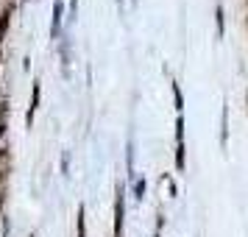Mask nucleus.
Segmentation results:
<instances>
[{"label": "nucleus", "mask_w": 248, "mask_h": 237, "mask_svg": "<svg viewBox=\"0 0 248 237\" xmlns=\"http://www.w3.org/2000/svg\"><path fill=\"white\" fill-rule=\"evenodd\" d=\"M12 6H9V9H6V12L0 14V42H3V36H6V31H9V23H12Z\"/></svg>", "instance_id": "nucleus-4"}, {"label": "nucleus", "mask_w": 248, "mask_h": 237, "mask_svg": "<svg viewBox=\"0 0 248 237\" xmlns=\"http://www.w3.org/2000/svg\"><path fill=\"white\" fill-rule=\"evenodd\" d=\"M31 237H36V235H31Z\"/></svg>", "instance_id": "nucleus-12"}, {"label": "nucleus", "mask_w": 248, "mask_h": 237, "mask_svg": "<svg viewBox=\"0 0 248 237\" xmlns=\"http://www.w3.org/2000/svg\"><path fill=\"white\" fill-rule=\"evenodd\" d=\"M62 17H64V0L53 3V20H50V39H56L62 31Z\"/></svg>", "instance_id": "nucleus-2"}, {"label": "nucleus", "mask_w": 248, "mask_h": 237, "mask_svg": "<svg viewBox=\"0 0 248 237\" xmlns=\"http://www.w3.org/2000/svg\"><path fill=\"white\" fill-rule=\"evenodd\" d=\"M142 195H145V181L140 179L137 181V198H142Z\"/></svg>", "instance_id": "nucleus-9"}, {"label": "nucleus", "mask_w": 248, "mask_h": 237, "mask_svg": "<svg viewBox=\"0 0 248 237\" xmlns=\"http://www.w3.org/2000/svg\"><path fill=\"white\" fill-rule=\"evenodd\" d=\"M36 106H39V81H34V87H31V106H28V126L34 123Z\"/></svg>", "instance_id": "nucleus-3"}, {"label": "nucleus", "mask_w": 248, "mask_h": 237, "mask_svg": "<svg viewBox=\"0 0 248 237\" xmlns=\"http://www.w3.org/2000/svg\"><path fill=\"white\" fill-rule=\"evenodd\" d=\"M176 168L184 170V142H176Z\"/></svg>", "instance_id": "nucleus-6"}, {"label": "nucleus", "mask_w": 248, "mask_h": 237, "mask_svg": "<svg viewBox=\"0 0 248 237\" xmlns=\"http://www.w3.org/2000/svg\"><path fill=\"white\" fill-rule=\"evenodd\" d=\"M6 134V123H0V137Z\"/></svg>", "instance_id": "nucleus-11"}, {"label": "nucleus", "mask_w": 248, "mask_h": 237, "mask_svg": "<svg viewBox=\"0 0 248 237\" xmlns=\"http://www.w3.org/2000/svg\"><path fill=\"white\" fill-rule=\"evenodd\" d=\"M215 17H217V34H223V9H217Z\"/></svg>", "instance_id": "nucleus-8"}, {"label": "nucleus", "mask_w": 248, "mask_h": 237, "mask_svg": "<svg viewBox=\"0 0 248 237\" xmlns=\"http://www.w3.org/2000/svg\"><path fill=\"white\" fill-rule=\"evenodd\" d=\"M123 218H125V198H123V187H117V195H114V237H123Z\"/></svg>", "instance_id": "nucleus-1"}, {"label": "nucleus", "mask_w": 248, "mask_h": 237, "mask_svg": "<svg viewBox=\"0 0 248 237\" xmlns=\"http://www.w3.org/2000/svg\"><path fill=\"white\" fill-rule=\"evenodd\" d=\"M3 184H6V170H0V190H3Z\"/></svg>", "instance_id": "nucleus-10"}, {"label": "nucleus", "mask_w": 248, "mask_h": 237, "mask_svg": "<svg viewBox=\"0 0 248 237\" xmlns=\"http://www.w3.org/2000/svg\"><path fill=\"white\" fill-rule=\"evenodd\" d=\"M173 98H176V109L181 112V106H184V98H181V90H179V84H173Z\"/></svg>", "instance_id": "nucleus-7"}, {"label": "nucleus", "mask_w": 248, "mask_h": 237, "mask_svg": "<svg viewBox=\"0 0 248 237\" xmlns=\"http://www.w3.org/2000/svg\"><path fill=\"white\" fill-rule=\"evenodd\" d=\"M76 232H78V237H87V221H84V206H78V218H76Z\"/></svg>", "instance_id": "nucleus-5"}]
</instances>
